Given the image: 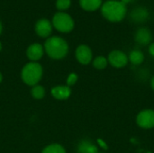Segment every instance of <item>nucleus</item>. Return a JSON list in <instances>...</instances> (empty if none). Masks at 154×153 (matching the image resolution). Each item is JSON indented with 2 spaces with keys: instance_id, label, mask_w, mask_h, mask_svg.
Masks as SVG:
<instances>
[{
  "instance_id": "nucleus-4",
  "label": "nucleus",
  "mask_w": 154,
  "mask_h": 153,
  "mask_svg": "<svg viewBox=\"0 0 154 153\" xmlns=\"http://www.w3.org/2000/svg\"><path fill=\"white\" fill-rule=\"evenodd\" d=\"M52 24L56 30L61 32H69L74 28V21L72 17L63 12H59L54 14Z\"/></svg>"
},
{
  "instance_id": "nucleus-2",
  "label": "nucleus",
  "mask_w": 154,
  "mask_h": 153,
  "mask_svg": "<svg viewBox=\"0 0 154 153\" xmlns=\"http://www.w3.org/2000/svg\"><path fill=\"white\" fill-rule=\"evenodd\" d=\"M44 48L47 54L55 60L64 58L69 51V46L66 41L57 36L49 38L45 41Z\"/></svg>"
},
{
  "instance_id": "nucleus-6",
  "label": "nucleus",
  "mask_w": 154,
  "mask_h": 153,
  "mask_svg": "<svg viewBox=\"0 0 154 153\" xmlns=\"http://www.w3.org/2000/svg\"><path fill=\"white\" fill-rule=\"evenodd\" d=\"M108 63L112 65L114 68L122 69L125 68L128 63V56L122 50H112L107 58Z\"/></svg>"
},
{
  "instance_id": "nucleus-3",
  "label": "nucleus",
  "mask_w": 154,
  "mask_h": 153,
  "mask_svg": "<svg viewBox=\"0 0 154 153\" xmlns=\"http://www.w3.org/2000/svg\"><path fill=\"white\" fill-rule=\"evenodd\" d=\"M42 75V69L39 63L31 62L26 64L22 70V78L29 86L36 85Z\"/></svg>"
},
{
  "instance_id": "nucleus-5",
  "label": "nucleus",
  "mask_w": 154,
  "mask_h": 153,
  "mask_svg": "<svg viewBox=\"0 0 154 153\" xmlns=\"http://www.w3.org/2000/svg\"><path fill=\"white\" fill-rule=\"evenodd\" d=\"M136 124L142 129L154 128V110L144 109L141 111L136 116Z\"/></svg>"
},
{
  "instance_id": "nucleus-22",
  "label": "nucleus",
  "mask_w": 154,
  "mask_h": 153,
  "mask_svg": "<svg viewBox=\"0 0 154 153\" xmlns=\"http://www.w3.org/2000/svg\"><path fill=\"white\" fill-rule=\"evenodd\" d=\"M149 53L154 57V42H152L149 46Z\"/></svg>"
},
{
  "instance_id": "nucleus-7",
  "label": "nucleus",
  "mask_w": 154,
  "mask_h": 153,
  "mask_svg": "<svg viewBox=\"0 0 154 153\" xmlns=\"http://www.w3.org/2000/svg\"><path fill=\"white\" fill-rule=\"evenodd\" d=\"M76 57L79 63L87 65L92 60V51L91 49L87 45H79L76 50Z\"/></svg>"
},
{
  "instance_id": "nucleus-24",
  "label": "nucleus",
  "mask_w": 154,
  "mask_h": 153,
  "mask_svg": "<svg viewBox=\"0 0 154 153\" xmlns=\"http://www.w3.org/2000/svg\"><path fill=\"white\" fill-rule=\"evenodd\" d=\"M1 32H2V23H0V34H1Z\"/></svg>"
},
{
  "instance_id": "nucleus-12",
  "label": "nucleus",
  "mask_w": 154,
  "mask_h": 153,
  "mask_svg": "<svg viewBox=\"0 0 154 153\" xmlns=\"http://www.w3.org/2000/svg\"><path fill=\"white\" fill-rule=\"evenodd\" d=\"M71 93V90L69 87L65 86H58L55 87L54 88L51 89V94L52 96L60 100H64L69 97Z\"/></svg>"
},
{
  "instance_id": "nucleus-8",
  "label": "nucleus",
  "mask_w": 154,
  "mask_h": 153,
  "mask_svg": "<svg viewBox=\"0 0 154 153\" xmlns=\"http://www.w3.org/2000/svg\"><path fill=\"white\" fill-rule=\"evenodd\" d=\"M134 39L138 44L144 46V45L151 44L152 40V34L148 28L142 27V28H139L137 32H135Z\"/></svg>"
},
{
  "instance_id": "nucleus-21",
  "label": "nucleus",
  "mask_w": 154,
  "mask_h": 153,
  "mask_svg": "<svg viewBox=\"0 0 154 153\" xmlns=\"http://www.w3.org/2000/svg\"><path fill=\"white\" fill-rule=\"evenodd\" d=\"M97 143H98V145H99L103 150H105V151H107V150H108L107 144H106L102 139H98V140H97Z\"/></svg>"
},
{
  "instance_id": "nucleus-16",
  "label": "nucleus",
  "mask_w": 154,
  "mask_h": 153,
  "mask_svg": "<svg viewBox=\"0 0 154 153\" xmlns=\"http://www.w3.org/2000/svg\"><path fill=\"white\" fill-rule=\"evenodd\" d=\"M108 60L104 56H98L93 60V66L97 69H104L107 67Z\"/></svg>"
},
{
  "instance_id": "nucleus-10",
  "label": "nucleus",
  "mask_w": 154,
  "mask_h": 153,
  "mask_svg": "<svg viewBox=\"0 0 154 153\" xmlns=\"http://www.w3.org/2000/svg\"><path fill=\"white\" fill-rule=\"evenodd\" d=\"M43 55V48L39 43H33L27 49V56L32 60H38Z\"/></svg>"
},
{
  "instance_id": "nucleus-1",
  "label": "nucleus",
  "mask_w": 154,
  "mask_h": 153,
  "mask_svg": "<svg viewBox=\"0 0 154 153\" xmlns=\"http://www.w3.org/2000/svg\"><path fill=\"white\" fill-rule=\"evenodd\" d=\"M126 5L118 0H107L101 5L102 15L112 23L122 21L126 15Z\"/></svg>"
},
{
  "instance_id": "nucleus-14",
  "label": "nucleus",
  "mask_w": 154,
  "mask_h": 153,
  "mask_svg": "<svg viewBox=\"0 0 154 153\" xmlns=\"http://www.w3.org/2000/svg\"><path fill=\"white\" fill-rule=\"evenodd\" d=\"M144 54L139 50H134L128 55V61H130L133 65L135 66L141 65L144 61Z\"/></svg>"
},
{
  "instance_id": "nucleus-23",
  "label": "nucleus",
  "mask_w": 154,
  "mask_h": 153,
  "mask_svg": "<svg viewBox=\"0 0 154 153\" xmlns=\"http://www.w3.org/2000/svg\"><path fill=\"white\" fill-rule=\"evenodd\" d=\"M151 87H152V89L154 91V76L151 78Z\"/></svg>"
},
{
  "instance_id": "nucleus-25",
  "label": "nucleus",
  "mask_w": 154,
  "mask_h": 153,
  "mask_svg": "<svg viewBox=\"0 0 154 153\" xmlns=\"http://www.w3.org/2000/svg\"><path fill=\"white\" fill-rule=\"evenodd\" d=\"M1 81H2V75L0 74V82H1Z\"/></svg>"
},
{
  "instance_id": "nucleus-9",
  "label": "nucleus",
  "mask_w": 154,
  "mask_h": 153,
  "mask_svg": "<svg viewBox=\"0 0 154 153\" xmlns=\"http://www.w3.org/2000/svg\"><path fill=\"white\" fill-rule=\"evenodd\" d=\"M35 31L39 36L42 38L48 37L52 31V26L51 22L45 18L40 19L35 24Z\"/></svg>"
},
{
  "instance_id": "nucleus-26",
  "label": "nucleus",
  "mask_w": 154,
  "mask_h": 153,
  "mask_svg": "<svg viewBox=\"0 0 154 153\" xmlns=\"http://www.w3.org/2000/svg\"><path fill=\"white\" fill-rule=\"evenodd\" d=\"M1 49H2V45H1V42H0V50H1Z\"/></svg>"
},
{
  "instance_id": "nucleus-13",
  "label": "nucleus",
  "mask_w": 154,
  "mask_h": 153,
  "mask_svg": "<svg viewBox=\"0 0 154 153\" xmlns=\"http://www.w3.org/2000/svg\"><path fill=\"white\" fill-rule=\"evenodd\" d=\"M79 5L86 11H96L102 5V0H79Z\"/></svg>"
},
{
  "instance_id": "nucleus-20",
  "label": "nucleus",
  "mask_w": 154,
  "mask_h": 153,
  "mask_svg": "<svg viewBox=\"0 0 154 153\" xmlns=\"http://www.w3.org/2000/svg\"><path fill=\"white\" fill-rule=\"evenodd\" d=\"M78 80V76L75 74V73H71L69 74V76L68 77V79H67V84L68 86H73Z\"/></svg>"
},
{
  "instance_id": "nucleus-11",
  "label": "nucleus",
  "mask_w": 154,
  "mask_h": 153,
  "mask_svg": "<svg viewBox=\"0 0 154 153\" xmlns=\"http://www.w3.org/2000/svg\"><path fill=\"white\" fill-rule=\"evenodd\" d=\"M78 153H98L97 147L88 140L81 141L77 148Z\"/></svg>"
},
{
  "instance_id": "nucleus-17",
  "label": "nucleus",
  "mask_w": 154,
  "mask_h": 153,
  "mask_svg": "<svg viewBox=\"0 0 154 153\" xmlns=\"http://www.w3.org/2000/svg\"><path fill=\"white\" fill-rule=\"evenodd\" d=\"M42 153H66L64 148L59 144H51L46 147Z\"/></svg>"
},
{
  "instance_id": "nucleus-15",
  "label": "nucleus",
  "mask_w": 154,
  "mask_h": 153,
  "mask_svg": "<svg viewBox=\"0 0 154 153\" xmlns=\"http://www.w3.org/2000/svg\"><path fill=\"white\" fill-rule=\"evenodd\" d=\"M148 16H149L148 11L143 7L135 8L131 13V18L135 22H143L148 18Z\"/></svg>"
},
{
  "instance_id": "nucleus-19",
  "label": "nucleus",
  "mask_w": 154,
  "mask_h": 153,
  "mask_svg": "<svg viewBox=\"0 0 154 153\" xmlns=\"http://www.w3.org/2000/svg\"><path fill=\"white\" fill-rule=\"evenodd\" d=\"M70 4H71L70 0H57L56 7L59 10H66L70 6Z\"/></svg>"
},
{
  "instance_id": "nucleus-18",
  "label": "nucleus",
  "mask_w": 154,
  "mask_h": 153,
  "mask_svg": "<svg viewBox=\"0 0 154 153\" xmlns=\"http://www.w3.org/2000/svg\"><path fill=\"white\" fill-rule=\"evenodd\" d=\"M45 91L43 89L42 87L41 86H35L32 89V95L34 98L36 99H41L44 96Z\"/></svg>"
}]
</instances>
